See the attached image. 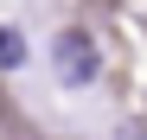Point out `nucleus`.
I'll return each instance as SVG.
<instances>
[{
    "instance_id": "nucleus-1",
    "label": "nucleus",
    "mask_w": 147,
    "mask_h": 140,
    "mask_svg": "<svg viewBox=\"0 0 147 140\" xmlns=\"http://www.w3.org/2000/svg\"><path fill=\"white\" fill-rule=\"evenodd\" d=\"M51 64H58V83H90L96 77V45H90V32H58V45H51Z\"/></svg>"
},
{
    "instance_id": "nucleus-2",
    "label": "nucleus",
    "mask_w": 147,
    "mask_h": 140,
    "mask_svg": "<svg viewBox=\"0 0 147 140\" xmlns=\"http://www.w3.org/2000/svg\"><path fill=\"white\" fill-rule=\"evenodd\" d=\"M19 64H26V38L13 26H0V70H19Z\"/></svg>"
}]
</instances>
